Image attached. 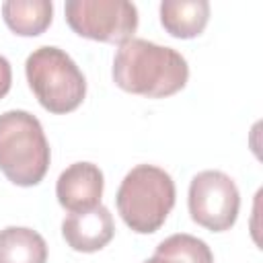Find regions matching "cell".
Segmentation results:
<instances>
[{"label":"cell","mask_w":263,"mask_h":263,"mask_svg":"<svg viewBox=\"0 0 263 263\" xmlns=\"http://www.w3.org/2000/svg\"><path fill=\"white\" fill-rule=\"evenodd\" d=\"M187 80V60L173 47L134 37L115 51L113 82L125 92L162 99L185 88Z\"/></svg>","instance_id":"6da1fadb"},{"label":"cell","mask_w":263,"mask_h":263,"mask_svg":"<svg viewBox=\"0 0 263 263\" xmlns=\"http://www.w3.org/2000/svg\"><path fill=\"white\" fill-rule=\"evenodd\" d=\"M51 152L41 121L23 109L0 115V171L18 187L41 183Z\"/></svg>","instance_id":"7a4b0ae2"},{"label":"cell","mask_w":263,"mask_h":263,"mask_svg":"<svg viewBox=\"0 0 263 263\" xmlns=\"http://www.w3.org/2000/svg\"><path fill=\"white\" fill-rule=\"evenodd\" d=\"M175 197V181L164 168L138 164L123 177L115 203L127 228L138 234H152L168 218Z\"/></svg>","instance_id":"3957f363"},{"label":"cell","mask_w":263,"mask_h":263,"mask_svg":"<svg viewBox=\"0 0 263 263\" xmlns=\"http://www.w3.org/2000/svg\"><path fill=\"white\" fill-rule=\"evenodd\" d=\"M27 82L39 105L55 115L78 109L86 97V78L60 47H37L25 62Z\"/></svg>","instance_id":"277c9868"},{"label":"cell","mask_w":263,"mask_h":263,"mask_svg":"<svg viewBox=\"0 0 263 263\" xmlns=\"http://www.w3.org/2000/svg\"><path fill=\"white\" fill-rule=\"evenodd\" d=\"M64 12L70 29L92 41L121 45L138 29V8L127 0H68Z\"/></svg>","instance_id":"5b68a950"},{"label":"cell","mask_w":263,"mask_h":263,"mask_svg":"<svg viewBox=\"0 0 263 263\" xmlns=\"http://www.w3.org/2000/svg\"><path fill=\"white\" fill-rule=\"evenodd\" d=\"M240 193L236 183L222 171H201L189 185L191 220L212 232L230 230L238 218Z\"/></svg>","instance_id":"8992f818"},{"label":"cell","mask_w":263,"mask_h":263,"mask_svg":"<svg viewBox=\"0 0 263 263\" xmlns=\"http://www.w3.org/2000/svg\"><path fill=\"white\" fill-rule=\"evenodd\" d=\"M103 171L92 162H74L64 168L55 183V195L60 205L70 212H88L101 205L103 197Z\"/></svg>","instance_id":"52a82bcc"},{"label":"cell","mask_w":263,"mask_h":263,"mask_svg":"<svg viewBox=\"0 0 263 263\" xmlns=\"http://www.w3.org/2000/svg\"><path fill=\"white\" fill-rule=\"evenodd\" d=\"M115 234L113 216L105 205L88 212L70 214L62 222V236L70 249L78 253H97L111 242Z\"/></svg>","instance_id":"ba28073f"},{"label":"cell","mask_w":263,"mask_h":263,"mask_svg":"<svg viewBox=\"0 0 263 263\" xmlns=\"http://www.w3.org/2000/svg\"><path fill=\"white\" fill-rule=\"evenodd\" d=\"M210 21V2L205 0H164L160 2V23L177 39H193L203 33Z\"/></svg>","instance_id":"9c48e42d"},{"label":"cell","mask_w":263,"mask_h":263,"mask_svg":"<svg viewBox=\"0 0 263 263\" xmlns=\"http://www.w3.org/2000/svg\"><path fill=\"white\" fill-rule=\"evenodd\" d=\"M53 4L49 0H8L2 4V18L6 27L21 37H37L49 25Z\"/></svg>","instance_id":"30bf717a"},{"label":"cell","mask_w":263,"mask_h":263,"mask_svg":"<svg viewBox=\"0 0 263 263\" xmlns=\"http://www.w3.org/2000/svg\"><path fill=\"white\" fill-rule=\"evenodd\" d=\"M0 263H47L45 238L27 226L0 230Z\"/></svg>","instance_id":"8fae6325"},{"label":"cell","mask_w":263,"mask_h":263,"mask_svg":"<svg viewBox=\"0 0 263 263\" xmlns=\"http://www.w3.org/2000/svg\"><path fill=\"white\" fill-rule=\"evenodd\" d=\"M154 255L166 259L168 263H214L210 247L201 238L185 232L171 234L168 238H164L156 247Z\"/></svg>","instance_id":"7c38bea8"},{"label":"cell","mask_w":263,"mask_h":263,"mask_svg":"<svg viewBox=\"0 0 263 263\" xmlns=\"http://www.w3.org/2000/svg\"><path fill=\"white\" fill-rule=\"evenodd\" d=\"M10 84H12V68H10V62L4 55H0V99L8 95Z\"/></svg>","instance_id":"4fadbf2b"},{"label":"cell","mask_w":263,"mask_h":263,"mask_svg":"<svg viewBox=\"0 0 263 263\" xmlns=\"http://www.w3.org/2000/svg\"><path fill=\"white\" fill-rule=\"evenodd\" d=\"M144 263H168V261H166V259H162V257H158V255H154V257L146 259Z\"/></svg>","instance_id":"5bb4252c"}]
</instances>
